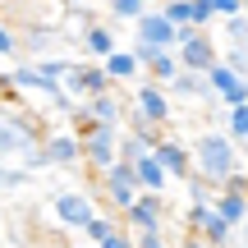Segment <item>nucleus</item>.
Wrapping results in <instances>:
<instances>
[{
    "label": "nucleus",
    "mask_w": 248,
    "mask_h": 248,
    "mask_svg": "<svg viewBox=\"0 0 248 248\" xmlns=\"http://www.w3.org/2000/svg\"><path fill=\"white\" fill-rule=\"evenodd\" d=\"M193 161H198V175H202L212 188H225V184H230V175L239 170L234 138H230V133H221V129L198 133V142H193Z\"/></svg>",
    "instance_id": "f257e3e1"
},
{
    "label": "nucleus",
    "mask_w": 248,
    "mask_h": 248,
    "mask_svg": "<svg viewBox=\"0 0 248 248\" xmlns=\"http://www.w3.org/2000/svg\"><path fill=\"white\" fill-rule=\"evenodd\" d=\"M120 138H124L120 124H88V133H83V161H92L101 175L115 170L120 166V152H115Z\"/></svg>",
    "instance_id": "f03ea898"
},
{
    "label": "nucleus",
    "mask_w": 248,
    "mask_h": 248,
    "mask_svg": "<svg viewBox=\"0 0 248 248\" xmlns=\"http://www.w3.org/2000/svg\"><path fill=\"white\" fill-rule=\"evenodd\" d=\"M129 115H133V129H156V124L170 120V97L156 83H138L133 101H129Z\"/></svg>",
    "instance_id": "7ed1b4c3"
},
{
    "label": "nucleus",
    "mask_w": 248,
    "mask_h": 248,
    "mask_svg": "<svg viewBox=\"0 0 248 248\" xmlns=\"http://www.w3.org/2000/svg\"><path fill=\"white\" fill-rule=\"evenodd\" d=\"M101 184H106L110 207H115V212H124V216H129L133 202L142 198V179H138V166H133V161H120L115 170H106V175H101Z\"/></svg>",
    "instance_id": "20e7f679"
},
{
    "label": "nucleus",
    "mask_w": 248,
    "mask_h": 248,
    "mask_svg": "<svg viewBox=\"0 0 248 248\" xmlns=\"http://www.w3.org/2000/svg\"><path fill=\"white\" fill-rule=\"evenodd\" d=\"M51 216H55L60 225H69V230H88V225L97 221V207H92L88 193L64 188V193H51Z\"/></svg>",
    "instance_id": "39448f33"
},
{
    "label": "nucleus",
    "mask_w": 248,
    "mask_h": 248,
    "mask_svg": "<svg viewBox=\"0 0 248 248\" xmlns=\"http://www.w3.org/2000/svg\"><path fill=\"white\" fill-rule=\"evenodd\" d=\"M188 225H193L212 248H225V244L234 239V225L216 212V202H193V207H188Z\"/></svg>",
    "instance_id": "423d86ee"
},
{
    "label": "nucleus",
    "mask_w": 248,
    "mask_h": 248,
    "mask_svg": "<svg viewBox=\"0 0 248 248\" xmlns=\"http://www.w3.org/2000/svg\"><path fill=\"white\" fill-rule=\"evenodd\" d=\"M37 147V129L28 115H5L0 110V156H28Z\"/></svg>",
    "instance_id": "0eeeda50"
},
{
    "label": "nucleus",
    "mask_w": 248,
    "mask_h": 248,
    "mask_svg": "<svg viewBox=\"0 0 248 248\" xmlns=\"http://www.w3.org/2000/svg\"><path fill=\"white\" fill-rule=\"evenodd\" d=\"M133 46H156V51H175L179 46V28L170 23L166 14H142L138 23H133Z\"/></svg>",
    "instance_id": "6e6552de"
},
{
    "label": "nucleus",
    "mask_w": 248,
    "mask_h": 248,
    "mask_svg": "<svg viewBox=\"0 0 248 248\" xmlns=\"http://www.w3.org/2000/svg\"><path fill=\"white\" fill-rule=\"evenodd\" d=\"M64 83H69L64 92H74V97H88V101H92V97H106V92H115V83H110L106 64H97V60H92V64H74Z\"/></svg>",
    "instance_id": "1a4fd4ad"
},
{
    "label": "nucleus",
    "mask_w": 248,
    "mask_h": 248,
    "mask_svg": "<svg viewBox=\"0 0 248 248\" xmlns=\"http://www.w3.org/2000/svg\"><path fill=\"white\" fill-rule=\"evenodd\" d=\"M14 88H28V92H42L51 106H60V110H74V101H69V92L60 88L55 78H46L42 69H28V64H18L14 69Z\"/></svg>",
    "instance_id": "9d476101"
},
{
    "label": "nucleus",
    "mask_w": 248,
    "mask_h": 248,
    "mask_svg": "<svg viewBox=\"0 0 248 248\" xmlns=\"http://www.w3.org/2000/svg\"><path fill=\"white\" fill-rule=\"evenodd\" d=\"M161 221H166V198H161V193H142L138 202H133V212L124 216V225L138 230V234H156Z\"/></svg>",
    "instance_id": "9b49d317"
},
{
    "label": "nucleus",
    "mask_w": 248,
    "mask_h": 248,
    "mask_svg": "<svg viewBox=\"0 0 248 248\" xmlns=\"http://www.w3.org/2000/svg\"><path fill=\"white\" fill-rule=\"evenodd\" d=\"M175 55H179V64H184V69H193V74H212L216 64H221V60H216V46H212V37H207V32H198L193 42H184Z\"/></svg>",
    "instance_id": "f8f14e48"
},
{
    "label": "nucleus",
    "mask_w": 248,
    "mask_h": 248,
    "mask_svg": "<svg viewBox=\"0 0 248 248\" xmlns=\"http://www.w3.org/2000/svg\"><path fill=\"white\" fill-rule=\"evenodd\" d=\"M152 156H156L161 166H166V175H170V179H193V166H188V161H193V156H188V152L179 147V142H170V138H161V142H156V152H152Z\"/></svg>",
    "instance_id": "ddd939ff"
},
{
    "label": "nucleus",
    "mask_w": 248,
    "mask_h": 248,
    "mask_svg": "<svg viewBox=\"0 0 248 248\" xmlns=\"http://www.w3.org/2000/svg\"><path fill=\"white\" fill-rule=\"evenodd\" d=\"M46 152H51V166H78L83 161V138L55 133V138H46Z\"/></svg>",
    "instance_id": "4468645a"
},
{
    "label": "nucleus",
    "mask_w": 248,
    "mask_h": 248,
    "mask_svg": "<svg viewBox=\"0 0 248 248\" xmlns=\"http://www.w3.org/2000/svg\"><path fill=\"white\" fill-rule=\"evenodd\" d=\"M120 115H124V106L115 101V92L83 101V120H88V124H120Z\"/></svg>",
    "instance_id": "2eb2a0df"
},
{
    "label": "nucleus",
    "mask_w": 248,
    "mask_h": 248,
    "mask_svg": "<svg viewBox=\"0 0 248 248\" xmlns=\"http://www.w3.org/2000/svg\"><path fill=\"white\" fill-rule=\"evenodd\" d=\"M212 202H216V212H221L230 225H248V193H230V188H221Z\"/></svg>",
    "instance_id": "dca6fc26"
},
{
    "label": "nucleus",
    "mask_w": 248,
    "mask_h": 248,
    "mask_svg": "<svg viewBox=\"0 0 248 248\" xmlns=\"http://www.w3.org/2000/svg\"><path fill=\"white\" fill-rule=\"evenodd\" d=\"M138 69H142V60H138L133 51H115V55L106 60L110 83H133V78H138Z\"/></svg>",
    "instance_id": "f3484780"
},
{
    "label": "nucleus",
    "mask_w": 248,
    "mask_h": 248,
    "mask_svg": "<svg viewBox=\"0 0 248 248\" xmlns=\"http://www.w3.org/2000/svg\"><path fill=\"white\" fill-rule=\"evenodd\" d=\"M133 166H138V179H142V193H161V188H166V166H161L156 156H142V161H133Z\"/></svg>",
    "instance_id": "a211bd4d"
},
{
    "label": "nucleus",
    "mask_w": 248,
    "mask_h": 248,
    "mask_svg": "<svg viewBox=\"0 0 248 248\" xmlns=\"http://www.w3.org/2000/svg\"><path fill=\"white\" fill-rule=\"evenodd\" d=\"M83 46H88V51H92V60H101V64L115 55V37H110V28H106V23H97V28H92V32L83 37Z\"/></svg>",
    "instance_id": "6ab92c4d"
},
{
    "label": "nucleus",
    "mask_w": 248,
    "mask_h": 248,
    "mask_svg": "<svg viewBox=\"0 0 248 248\" xmlns=\"http://www.w3.org/2000/svg\"><path fill=\"white\" fill-rule=\"evenodd\" d=\"M147 69H152V78H156V83H175L179 74H184V64H179V55H175V51H161L156 60L147 64Z\"/></svg>",
    "instance_id": "aec40b11"
},
{
    "label": "nucleus",
    "mask_w": 248,
    "mask_h": 248,
    "mask_svg": "<svg viewBox=\"0 0 248 248\" xmlns=\"http://www.w3.org/2000/svg\"><path fill=\"white\" fill-rule=\"evenodd\" d=\"M202 92H207V74H193V69H184L170 83V97H202Z\"/></svg>",
    "instance_id": "412c9836"
},
{
    "label": "nucleus",
    "mask_w": 248,
    "mask_h": 248,
    "mask_svg": "<svg viewBox=\"0 0 248 248\" xmlns=\"http://www.w3.org/2000/svg\"><path fill=\"white\" fill-rule=\"evenodd\" d=\"M161 14H166L175 28H184V23H198V5H193V0H166V9H161Z\"/></svg>",
    "instance_id": "4be33fe9"
},
{
    "label": "nucleus",
    "mask_w": 248,
    "mask_h": 248,
    "mask_svg": "<svg viewBox=\"0 0 248 248\" xmlns=\"http://www.w3.org/2000/svg\"><path fill=\"white\" fill-rule=\"evenodd\" d=\"M225 37H230L234 51L248 55V9H244V14H234V18H225Z\"/></svg>",
    "instance_id": "5701e85b"
},
{
    "label": "nucleus",
    "mask_w": 248,
    "mask_h": 248,
    "mask_svg": "<svg viewBox=\"0 0 248 248\" xmlns=\"http://www.w3.org/2000/svg\"><path fill=\"white\" fill-rule=\"evenodd\" d=\"M207 83H212V92H221V97H225V92H234V88H239V83H248V78H239V74L225 69V64H216V69L207 74Z\"/></svg>",
    "instance_id": "b1692460"
},
{
    "label": "nucleus",
    "mask_w": 248,
    "mask_h": 248,
    "mask_svg": "<svg viewBox=\"0 0 248 248\" xmlns=\"http://www.w3.org/2000/svg\"><path fill=\"white\" fill-rule=\"evenodd\" d=\"M110 14L124 18V23H138V18L147 14V0H110Z\"/></svg>",
    "instance_id": "393cba45"
},
{
    "label": "nucleus",
    "mask_w": 248,
    "mask_h": 248,
    "mask_svg": "<svg viewBox=\"0 0 248 248\" xmlns=\"http://www.w3.org/2000/svg\"><path fill=\"white\" fill-rule=\"evenodd\" d=\"M115 230H120V225L110 221V216H97V221H92V225H88V230H83V234H88L92 244H106V239H110V234H115Z\"/></svg>",
    "instance_id": "a878e982"
},
{
    "label": "nucleus",
    "mask_w": 248,
    "mask_h": 248,
    "mask_svg": "<svg viewBox=\"0 0 248 248\" xmlns=\"http://www.w3.org/2000/svg\"><path fill=\"white\" fill-rule=\"evenodd\" d=\"M230 138L248 142V106H234L230 110Z\"/></svg>",
    "instance_id": "bb28decb"
},
{
    "label": "nucleus",
    "mask_w": 248,
    "mask_h": 248,
    "mask_svg": "<svg viewBox=\"0 0 248 248\" xmlns=\"http://www.w3.org/2000/svg\"><path fill=\"white\" fill-rule=\"evenodd\" d=\"M97 248H138V234H133V230H129V225H120V230H115V234H110V239H106V244H97Z\"/></svg>",
    "instance_id": "cd10ccee"
},
{
    "label": "nucleus",
    "mask_w": 248,
    "mask_h": 248,
    "mask_svg": "<svg viewBox=\"0 0 248 248\" xmlns=\"http://www.w3.org/2000/svg\"><path fill=\"white\" fill-rule=\"evenodd\" d=\"M221 64H225V69H234L239 78H248V55H244V51H234V46L221 55Z\"/></svg>",
    "instance_id": "c85d7f7f"
},
{
    "label": "nucleus",
    "mask_w": 248,
    "mask_h": 248,
    "mask_svg": "<svg viewBox=\"0 0 248 248\" xmlns=\"http://www.w3.org/2000/svg\"><path fill=\"white\" fill-rule=\"evenodd\" d=\"M23 175H28V170H9V166H0V188H18V184H23Z\"/></svg>",
    "instance_id": "c756f323"
},
{
    "label": "nucleus",
    "mask_w": 248,
    "mask_h": 248,
    "mask_svg": "<svg viewBox=\"0 0 248 248\" xmlns=\"http://www.w3.org/2000/svg\"><path fill=\"white\" fill-rule=\"evenodd\" d=\"M0 55H18V42H14V32L5 23H0Z\"/></svg>",
    "instance_id": "7c9ffc66"
},
{
    "label": "nucleus",
    "mask_w": 248,
    "mask_h": 248,
    "mask_svg": "<svg viewBox=\"0 0 248 248\" xmlns=\"http://www.w3.org/2000/svg\"><path fill=\"white\" fill-rule=\"evenodd\" d=\"M216 14H225V18L244 14V0H216Z\"/></svg>",
    "instance_id": "2f4dec72"
},
{
    "label": "nucleus",
    "mask_w": 248,
    "mask_h": 248,
    "mask_svg": "<svg viewBox=\"0 0 248 248\" xmlns=\"http://www.w3.org/2000/svg\"><path fill=\"white\" fill-rule=\"evenodd\" d=\"M138 248H170V244H166V234L156 230V234H138Z\"/></svg>",
    "instance_id": "473e14b6"
},
{
    "label": "nucleus",
    "mask_w": 248,
    "mask_h": 248,
    "mask_svg": "<svg viewBox=\"0 0 248 248\" xmlns=\"http://www.w3.org/2000/svg\"><path fill=\"white\" fill-rule=\"evenodd\" d=\"M179 248H212V244H207V239H202V234H193V239H184V244H179Z\"/></svg>",
    "instance_id": "72a5a7b5"
},
{
    "label": "nucleus",
    "mask_w": 248,
    "mask_h": 248,
    "mask_svg": "<svg viewBox=\"0 0 248 248\" xmlns=\"http://www.w3.org/2000/svg\"><path fill=\"white\" fill-rule=\"evenodd\" d=\"M239 248H248V225H244V239H239Z\"/></svg>",
    "instance_id": "f704fd0d"
},
{
    "label": "nucleus",
    "mask_w": 248,
    "mask_h": 248,
    "mask_svg": "<svg viewBox=\"0 0 248 248\" xmlns=\"http://www.w3.org/2000/svg\"><path fill=\"white\" fill-rule=\"evenodd\" d=\"M78 5H83V0H69V9H78Z\"/></svg>",
    "instance_id": "c9c22d12"
}]
</instances>
